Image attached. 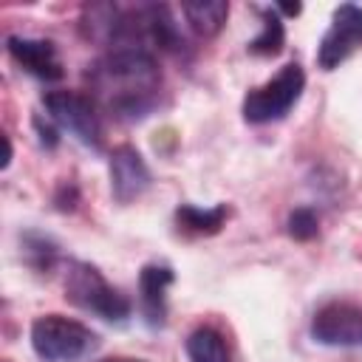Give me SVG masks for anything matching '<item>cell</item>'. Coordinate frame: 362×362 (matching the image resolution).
I'll return each mask as SVG.
<instances>
[{"label": "cell", "instance_id": "1", "mask_svg": "<svg viewBox=\"0 0 362 362\" xmlns=\"http://www.w3.org/2000/svg\"><path fill=\"white\" fill-rule=\"evenodd\" d=\"M88 96L119 122H141L161 105V68L150 48H110L85 71Z\"/></svg>", "mask_w": 362, "mask_h": 362}, {"label": "cell", "instance_id": "2", "mask_svg": "<svg viewBox=\"0 0 362 362\" xmlns=\"http://www.w3.org/2000/svg\"><path fill=\"white\" fill-rule=\"evenodd\" d=\"M65 300L105 322L122 325L133 314L130 300L105 280V274L85 263V260H71L65 272Z\"/></svg>", "mask_w": 362, "mask_h": 362}, {"label": "cell", "instance_id": "3", "mask_svg": "<svg viewBox=\"0 0 362 362\" xmlns=\"http://www.w3.org/2000/svg\"><path fill=\"white\" fill-rule=\"evenodd\" d=\"M31 348L42 362H79L99 348V337L79 320L42 314L31 322Z\"/></svg>", "mask_w": 362, "mask_h": 362}, {"label": "cell", "instance_id": "4", "mask_svg": "<svg viewBox=\"0 0 362 362\" xmlns=\"http://www.w3.org/2000/svg\"><path fill=\"white\" fill-rule=\"evenodd\" d=\"M305 90V71L300 62H286L269 82L252 88L243 96L240 113L249 124H272L291 113Z\"/></svg>", "mask_w": 362, "mask_h": 362}, {"label": "cell", "instance_id": "5", "mask_svg": "<svg viewBox=\"0 0 362 362\" xmlns=\"http://www.w3.org/2000/svg\"><path fill=\"white\" fill-rule=\"evenodd\" d=\"M45 116L62 130L71 133L79 144L99 153L102 150V116L99 105L79 90H48L42 96Z\"/></svg>", "mask_w": 362, "mask_h": 362}, {"label": "cell", "instance_id": "6", "mask_svg": "<svg viewBox=\"0 0 362 362\" xmlns=\"http://www.w3.org/2000/svg\"><path fill=\"white\" fill-rule=\"evenodd\" d=\"M308 334L325 348H362V305L331 300L311 317Z\"/></svg>", "mask_w": 362, "mask_h": 362}, {"label": "cell", "instance_id": "7", "mask_svg": "<svg viewBox=\"0 0 362 362\" xmlns=\"http://www.w3.org/2000/svg\"><path fill=\"white\" fill-rule=\"evenodd\" d=\"M359 48H362V6L339 3L331 14L328 31L317 45V65L322 71H334Z\"/></svg>", "mask_w": 362, "mask_h": 362}, {"label": "cell", "instance_id": "8", "mask_svg": "<svg viewBox=\"0 0 362 362\" xmlns=\"http://www.w3.org/2000/svg\"><path fill=\"white\" fill-rule=\"evenodd\" d=\"M153 184L150 167L141 153L130 144H119L110 153V192L119 204H130L141 198Z\"/></svg>", "mask_w": 362, "mask_h": 362}, {"label": "cell", "instance_id": "9", "mask_svg": "<svg viewBox=\"0 0 362 362\" xmlns=\"http://www.w3.org/2000/svg\"><path fill=\"white\" fill-rule=\"evenodd\" d=\"M6 48L11 54V59L31 76L42 79V82H57L62 79V62L57 54V45L51 40H40V37H20L11 34L6 40Z\"/></svg>", "mask_w": 362, "mask_h": 362}, {"label": "cell", "instance_id": "10", "mask_svg": "<svg viewBox=\"0 0 362 362\" xmlns=\"http://www.w3.org/2000/svg\"><path fill=\"white\" fill-rule=\"evenodd\" d=\"M175 272L167 263H147L139 272V300L141 314L150 328L167 325V288L173 286Z\"/></svg>", "mask_w": 362, "mask_h": 362}, {"label": "cell", "instance_id": "11", "mask_svg": "<svg viewBox=\"0 0 362 362\" xmlns=\"http://www.w3.org/2000/svg\"><path fill=\"white\" fill-rule=\"evenodd\" d=\"M181 17L187 20V25L198 34V37H215L226 17H229V3L226 0H192V3H181Z\"/></svg>", "mask_w": 362, "mask_h": 362}, {"label": "cell", "instance_id": "12", "mask_svg": "<svg viewBox=\"0 0 362 362\" xmlns=\"http://www.w3.org/2000/svg\"><path fill=\"white\" fill-rule=\"evenodd\" d=\"M229 218V206L218 204V206H195V204H178L175 206V223L178 229L189 232V235H215L221 232V226Z\"/></svg>", "mask_w": 362, "mask_h": 362}, {"label": "cell", "instance_id": "13", "mask_svg": "<svg viewBox=\"0 0 362 362\" xmlns=\"http://www.w3.org/2000/svg\"><path fill=\"white\" fill-rule=\"evenodd\" d=\"M257 14H260L263 28H260V34L246 45V51L255 54V57H277V54L283 51V45H286V25H283V17H280V11H277L274 6H260Z\"/></svg>", "mask_w": 362, "mask_h": 362}, {"label": "cell", "instance_id": "14", "mask_svg": "<svg viewBox=\"0 0 362 362\" xmlns=\"http://www.w3.org/2000/svg\"><path fill=\"white\" fill-rule=\"evenodd\" d=\"M184 348H187L189 362H229L226 339L212 325H198L195 331H189Z\"/></svg>", "mask_w": 362, "mask_h": 362}, {"label": "cell", "instance_id": "15", "mask_svg": "<svg viewBox=\"0 0 362 362\" xmlns=\"http://www.w3.org/2000/svg\"><path fill=\"white\" fill-rule=\"evenodd\" d=\"M20 243H23V257L34 272H51L57 266L59 246L48 235H42L37 229H28V232L20 235Z\"/></svg>", "mask_w": 362, "mask_h": 362}, {"label": "cell", "instance_id": "16", "mask_svg": "<svg viewBox=\"0 0 362 362\" xmlns=\"http://www.w3.org/2000/svg\"><path fill=\"white\" fill-rule=\"evenodd\" d=\"M286 229L294 240H311L320 232V218L311 206H297V209H291V215L286 221Z\"/></svg>", "mask_w": 362, "mask_h": 362}, {"label": "cell", "instance_id": "17", "mask_svg": "<svg viewBox=\"0 0 362 362\" xmlns=\"http://www.w3.org/2000/svg\"><path fill=\"white\" fill-rule=\"evenodd\" d=\"M34 130H37V136H40V144L42 147H48V150H54L57 144H59V127L45 116V113H34Z\"/></svg>", "mask_w": 362, "mask_h": 362}, {"label": "cell", "instance_id": "18", "mask_svg": "<svg viewBox=\"0 0 362 362\" xmlns=\"http://www.w3.org/2000/svg\"><path fill=\"white\" fill-rule=\"evenodd\" d=\"M76 187H74V181H62L59 184V189H57V195H54V204H57V209H62V212H68V209H74L76 206Z\"/></svg>", "mask_w": 362, "mask_h": 362}, {"label": "cell", "instance_id": "19", "mask_svg": "<svg viewBox=\"0 0 362 362\" xmlns=\"http://www.w3.org/2000/svg\"><path fill=\"white\" fill-rule=\"evenodd\" d=\"M274 8H277L280 17H283V14H300L303 6H300V3H294V6H291V3H280V6H274Z\"/></svg>", "mask_w": 362, "mask_h": 362}, {"label": "cell", "instance_id": "20", "mask_svg": "<svg viewBox=\"0 0 362 362\" xmlns=\"http://www.w3.org/2000/svg\"><path fill=\"white\" fill-rule=\"evenodd\" d=\"M99 362H144V359H130V356H110V359H99Z\"/></svg>", "mask_w": 362, "mask_h": 362}]
</instances>
